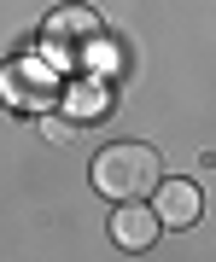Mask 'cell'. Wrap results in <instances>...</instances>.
<instances>
[{
	"instance_id": "cell-4",
	"label": "cell",
	"mask_w": 216,
	"mask_h": 262,
	"mask_svg": "<svg viewBox=\"0 0 216 262\" xmlns=\"http://www.w3.org/2000/svg\"><path fill=\"white\" fill-rule=\"evenodd\" d=\"M158 210H146L141 198H134V204H117V215H111V239L123 245V251H146L152 239H158Z\"/></svg>"
},
{
	"instance_id": "cell-3",
	"label": "cell",
	"mask_w": 216,
	"mask_h": 262,
	"mask_svg": "<svg viewBox=\"0 0 216 262\" xmlns=\"http://www.w3.org/2000/svg\"><path fill=\"white\" fill-rule=\"evenodd\" d=\"M0 88H6V105H18V111H47V105L58 99L53 76L47 70H29V64H12L6 76H0Z\"/></svg>"
},
{
	"instance_id": "cell-1",
	"label": "cell",
	"mask_w": 216,
	"mask_h": 262,
	"mask_svg": "<svg viewBox=\"0 0 216 262\" xmlns=\"http://www.w3.org/2000/svg\"><path fill=\"white\" fill-rule=\"evenodd\" d=\"M158 181H164V163L146 140H117L94 158V187L105 198H117V204H134V198L158 192Z\"/></svg>"
},
{
	"instance_id": "cell-5",
	"label": "cell",
	"mask_w": 216,
	"mask_h": 262,
	"mask_svg": "<svg viewBox=\"0 0 216 262\" xmlns=\"http://www.w3.org/2000/svg\"><path fill=\"white\" fill-rule=\"evenodd\" d=\"M152 210H158L164 227H193L205 204H199V187H193V181H158V204H152Z\"/></svg>"
},
{
	"instance_id": "cell-2",
	"label": "cell",
	"mask_w": 216,
	"mask_h": 262,
	"mask_svg": "<svg viewBox=\"0 0 216 262\" xmlns=\"http://www.w3.org/2000/svg\"><path fill=\"white\" fill-rule=\"evenodd\" d=\"M47 47L53 53H82V47H100V18L88 6H65V12H53L47 18Z\"/></svg>"
},
{
	"instance_id": "cell-6",
	"label": "cell",
	"mask_w": 216,
	"mask_h": 262,
	"mask_svg": "<svg viewBox=\"0 0 216 262\" xmlns=\"http://www.w3.org/2000/svg\"><path fill=\"white\" fill-rule=\"evenodd\" d=\"M47 140H58V146H76V122H65V117H47Z\"/></svg>"
}]
</instances>
